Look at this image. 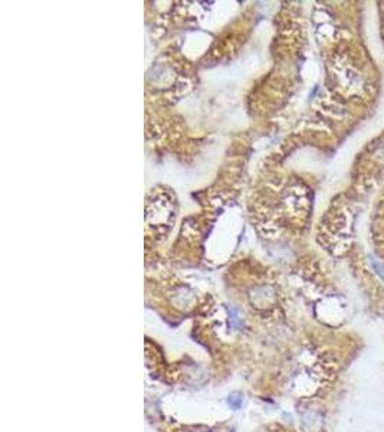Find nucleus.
<instances>
[{"instance_id": "obj_1", "label": "nucleus", "mask_w": 384, "mask_h": 432, "mask_svg": "<svg viewBox=\"0 0 384 432\" xmlns=\"http://www.w3.org/2000/svg\"><path fill=\"white\" fill-rule=\"evenodd\" d=\"M370 262H371V265H373V268H374L375 273L380 275V278H383L384 280V267L380 265V262L375 259L374 256H370Z\"/></svg>"}]
</instances>
